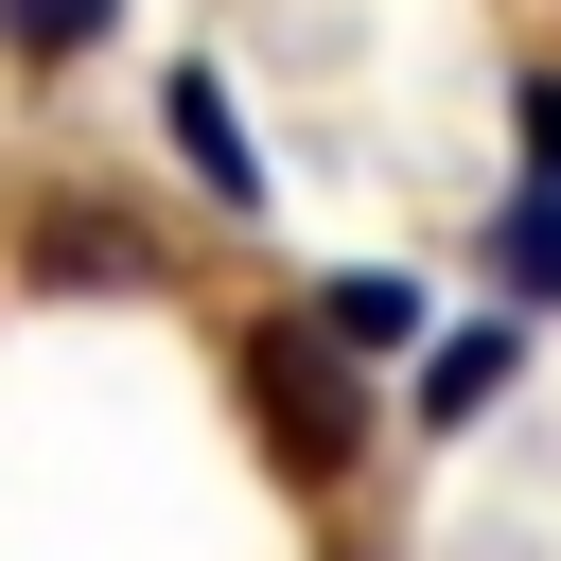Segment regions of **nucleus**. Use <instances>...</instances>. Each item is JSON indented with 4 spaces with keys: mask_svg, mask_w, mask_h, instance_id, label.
<instances>
[{
    "mask_svg": "<svg viewBox=\"0 0 561 561\" xmlns=\"http://www.w3.org/2000/svg\"><path fill=\"white\" fill-rule=\"evenodd\" d=\"M105 18H123V0H0V53H18V70H70Z\"/></svg>",
    "mask_w": 561,
    "mask_h": 561,
    "instance_id": "423d86ee",
    "label": "nucleus"
},
{
    "mask_svg": "<svg viewBox=\"0 0 561 561\" xmlns=\"http://www.w3.org/2000/svg\"><path fill=\"white\" fill-rule=\"evenodd\" d=\"M35 280H53V298H123V280H158V263H140L123 210H35Z\"/></svg>",
    "mask_w": 561,
    "mask_h": 561,
    "instance_id": "7ed1b4c3",
    "label": "nucleus"
},
{
    "mask_svg": "<svg viewBox=\"0 0 561 561\" xmlns=\"http://www.w3.org/2000/svg\"><path fill=\"white\" fill-rule=\"evenodd\" d=\"M298 333H316L333 368H368V351H421V280H403V263H333V298H316Z\"/></svg>",
    "mask_w": 561,
    "mask_h": 561,
    "instance_id": "f03ea898",
    "label": "nucleus"
},
{
    "mask_svg": "<svg viewBox=\"0 0 561 561\" xmlns=\"http://www.w3.org/2000/svg\"><path fill=\"white\" fill-rule=\"evenodd\" d=\"M491 386H508V333H438L421 351V421H473Z\"/></svg>",
    "mask_w": 561,
    "mask_h": 561,
    "instance_id": "39448f33",
    "label": "nucleus"
},
{
    "mask_svg": "<svg viewBox=\"0 0 561 561\" xmlns=\"http://www.w3.org/2000/svg\"><path fill=\"white\" fill-rule=\"evenodd\" d=\"M508 298H561V210H543V193L508 210Z\"/></svg>",
    "mask_w": 561,
    "mask_h": 561,
    "instance_id": "0eeeda50",
    "label": "nucleus"
},
{
    "mask_svg": "<svg viewBox=\"0 0 561 561\" xmlns=\"http://www.w3.org/2000/svg\"><path fill=\"white\" fill-rule=\"evenodd\" d=\"M158 123H175V158H193L228 210L263 193V158H245V123H228V88H210V70H175V88H158Z\"/></svg>",
    "mask_w": 561,
    "mask_h": 561,
    "instance_id": "20e7f679",
    "label": "nucleus"
},
{
    "mask_svg": "<svg viewBox=\"0 0 561 561\" xmlns=\"http://www.w3.org/2000/svg\"><path fill=\"white\" fill-rule=\"evenodd\" d=\"M245 421H263V456H280L298 491H333V473L368 456V386H351L298 316H263V333H245Z\"/></svg>",
    "mask_w": 561,
    "mask_h": 561,
    "instance_id": "f257e3e1",
    "label": "nucleus"
},
{
    "mask_svg": "<svg viewBox=\"0 0 561 561\" xmlns=\"http://www.w3.org/2000/svg\"><path fill=\"white\" fill-rule=\"evenodd\" d=\"M508 123H526V193L561 210V70H526V105H508Z\"/></svg>",
    "mask_w": 561,
    "mask_h": 561,
    "instance_id": "6e6552de",
    "label": "nucleus"
}]
</instances>
